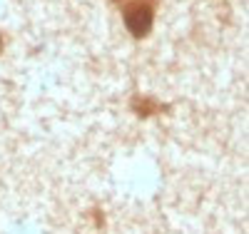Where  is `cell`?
Here are the masks:
<instances>
[{
    "instance_id": "cell-1",
    "label": "cell",
    "mask_w": 249,
    "mask_h": 234,
    "mask_svg": "<svg viewBox=\"0 0 249 234\" xmlns=\"http://www.w3.org/2000/svg\"><path fill=\"white\" fill-rule=\"evenodd\" d=\"M115 3L120 5L124 28L132 37L142 40L144 35H150L157 13V0H115Z\"/></svg>"
},
{
    "instance_id": "cell-2",
    "label": "cell",
    "mask_w": 249,
    "mask_h": 234,
    "mask_svg": "<svg viewBox=\"0 0 249 234\" xmlns=\"http://www.w3.org/2000/svg\"><path fill=\"white\" fill-rule=\"evenodd\" d=\"M132 110H135L140 117H152V115H157V112H162V110H167V105H160V102H155L152 97L135 95V97H132Z\"/></svg>"
},
{
    "instance_id": "cell-3",
    "label": "cell",
    "mask_w": 249,
    "mask_h": 234,
    "mask_svg": "<svg viewBox=\"0 0 249 234\" xmlns=\"http://www.w3.org/2000/svg\"><path fill=\"white\" fill-rule=\"evenodd\" d=\"M5 50V40H3V35H0V53Z\"/></svg>"
}]
</instances>
